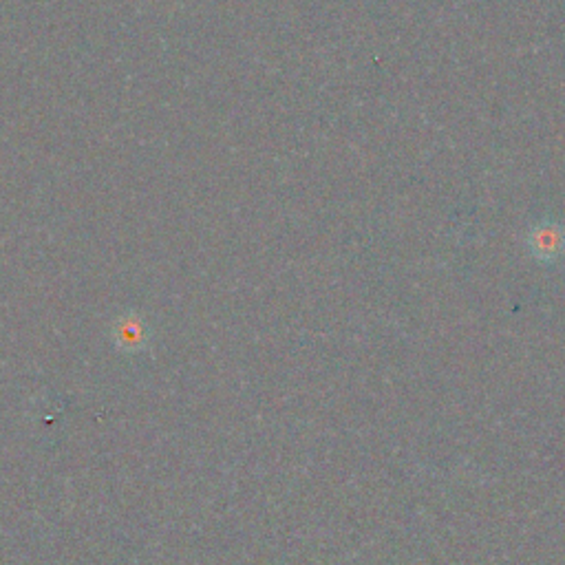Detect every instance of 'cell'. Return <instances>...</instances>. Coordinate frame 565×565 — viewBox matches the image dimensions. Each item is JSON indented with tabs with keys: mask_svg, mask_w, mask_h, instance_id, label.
Here are the masks:
<instances>
[{
	"mask_svg": "<svg viewBox=\"0 0 565 565\" xmlns=\"http://www.w3.org/2000/svg\"><path fill=\"white\" fill-rule=\"evenodd\" d=\"M115 340H117V345H122L126 349L144 345L146 327L142 323V318L137 316V314H133V312L122 316L120 321H117V325H115Z\"/></svg>",
	"mask_w": 565,
	"mask_h": 565,
	"instance_id": "obj_1",
	"label": "cell"
},
{
	"mask_svg": "<svg viewBox=\"0 0 565 565\" xmlns=\"http://www.w3.org/2000/svg\"><path fill=\"white\" fill-rule=\"evenodd\" d=\"M563 239L559 237V232H554V230H541L537 234V252H554L557 250L559 252V243Z\"/></svg>",
	"mask_w": 565,
	"mask_h": 565,
	"instance_id": "obj_2",
	"label": "cell"
}]
</instances>
